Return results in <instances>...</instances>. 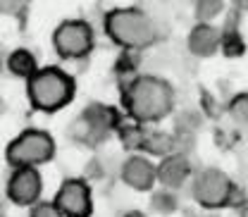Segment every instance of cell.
Here are the masks:
<instances>
[{"label": "cell", "mask_w": 248, "mask_h": 217, "mask_svg": "<svg viewBox=\"0 0 248 217\" xmlns=\"http://www.w3.org/2000/svg\"><path fill=\"white\" fill-rule=\"evenodd\" d=\"M124 110L136 124L157 122L167 117L174 108V91L160 77H136L122 89Z\"/></svg>", "instance_id": "cell-1"}, {"label": "cell", "mask_w": 248, "mask_h": 217, "mask_svg": "<svg viewBox=\"0 0 248 217\" xmlns=\"http://www.w3.org/2000/svg\"><path fill=\"white\" fill-rule=\"evenodd\" d=\"M105 33L110 36L112 43L126 50H141L153 46L157 38L155 22L139 7H117L110 10L103 19Z\"/></svg>", "instance_id": "cell-2"}, {"label": "cell", "mask_w": 248, "mask_h": 217, "mask_svg": "<svg viewBox=\"0 0 248 217\" xmlns=\"http://www.w3.org/2000/svg\"><path fill=\"white\" fill-rule=\"evenodd\" d=\"M74 79L60 67H43L27 81L29 103L41 112H58L74 98Z\"/></svg>", "instance_id": "cell-3"}, {"label": "cell", "mask_w": 248, "mask_h": 217, "mask_svg": "<svg viewBox=\"0 0 248 217\" xmlns=\"http://www.w3.org/2000/svg\"><path fill=\"white\" fill-rule=\"evenodd\" d=\"M55 155V141L48 131L41 129H27L15 141L7 143L5 160L17 167H38L43 162H50Z\"/></svg>", "instance_id": "cell-4"}, {"label": "cell", "mask_w": 248, "mask_h": 217, "mask_svg": "<svg viewBox=\"0 0 248 217\" xmlns=\"http://www.w3.org/2000/svg\"><path fill=\"white\" fill-rule=\"evenodd\" d=\"M53 46L64 60L86 58L93 50V29L84 19H67L53 33Z\"/></svg>", "instance_id": "cell-5"}, {"label": "cell", "mask_w": 248, "mask_h": 217, "mask_svg": "<svg viewBox=\"0 0 248 217\" xmlns=\"http://www.w3.org/2000/svg\"><path fill=\"white\" fill-rule=\"evenodd\" d=\"M191 191H193V198L203 208H222L232 201L234 184L224 172H219L215 167H208V170H203L193 177Z\"/></svg>", "instance_id": "cell-6"}, {"label": "cell", "mask_w": 248, "mask_h": 217, "mask_svg": "<svg viewBox=\"0 0 248 217\" xmlns=\"http://www.w3.org/2000/svg\"><path fill=\"white\" fill-rule=\"evenodd\" d=\"M62 217H91L93 213V198L91 186L84 179H67L62 182L60 191L53 201Z\"/></svg>", "instance_id": "cell-7"}, {"label": "cell", "mask_w": 248, "mask_h": 217, "mask_svg": "<svg viewBox=\"0 0 248 217\" xmlns=\"http://www.w3.org/2000/svg\"><path fill=\"white\" fill-rule=\"evenodd\" d=\"M7 198L15 203V205H36L38 198H41V191H43V179H41V172L36 167H17L10 179H7Z\"/></svg>", "instance_id": "cell-8"}, {"label": "cell", "mask_w": 248, "mask_h": 217, "mask_svg": "<svg viewBox=\"0 0 248 217\" xmlns=\"http://www.w3.org/2000/svg\"><path fill=\"white\" fill-rule=\"evenodd\" d=\"M122 179L134 191H151L155 179V165L143 155H131L122 165Z\"/></svg>", "instance_id": "cell-9"}, {"label": "cell", "mask_w": 248, "mask_h": 217, "mask_svg": "<svg viewBox=\"0 0 248 217\" xmlns=\"http://www.w3.org/2000/svg\"><path fill=\"white\" fill-rule=\"evenodd\" d=\"M188 177H191V162H188L186 155L172 153L167 157H162V162L155 167V179L165 186L167 191L179 188Z\"/></svg>", "instance_id": "cell-10"}, {"label": "cell", "mask_w": 248, "mask_h": 217, "mask_svg": "<svg viewBox=\"0 0 248 217\" xmlns=\"http://www.w3.org/2000/svg\"><path fill=\"white\" fill-rule=\"evenodd\" d=\"M81 120H84V124L89 126V131L93 134V139L100 141V139H105L112 129L120 126V112H117L115 108H110V105L93 103V105H89V108L84 110Z\"/></svg>", "instance_id": "cell-11"}, {"label": "cell", "mask_w": 248, "mask_h": 217, "mask_svg": "<svg viewBox=\"0 0 248 217\" xmlns=\"http://www.w3.org/2000/svg\"><path fill=\"white\" fill-rule=\"evenodd\" d=\"M219 41H222V33L213 24H203L201 22L188 33V50L193 55H198V58H210V55L217 53Z\"/></svg>", "instance_id": "cell-12"}, {"label": "cell", "mask_w": 248, "mask_h": 217, "mask_svg": "<svg viewBox=\"0 0 248 217\" xmlns=\"http://www.w3.org/2000/svg\"><path fill=\"white\" fill-rule=\"evenodd\" d=\"M7 69H10L15 77L29 81L31 77L38 72V62H36V58H33L31 50H27V48H17V50H12V53L7 55Z\"/></svg>", "instance_id": "cell-13"}, {"label": "cell", "mask_w": 248, "mask_h": 217, "mask_svg": "<svg viewBox=\"0 0 248 217\" xmlns=\"http://www.w3.org/2000/svg\"><path fill=\"white\" fill-rule=\"evenodd\" d=\"M143 151H148L151 155H160V157H167L172 155V151L177 148L174 139L170 134H162V131H146V139H143Z\"/></svg>", "instance_id": "cell-14"}, {"label": "cell", "mask_w": 248, "mask_h": 217, "mask_svg": "<svg viewBox=\"0 0 248 217\" xmlns=\"http://www.w3.org/2000/svg\"><path fill=\"white\" fill-rule=\"evenodd\" d=\"M117 131H120V141L124 143V148H129V151H139V148L143 146L146 129H141L139 124H120Z\"/></svg>", "instance_id": "cell-15"}, {"label": "cell", "mask_w": 248, "mask_h": 217, "mask_svg": "<svg viewBox=\"0 0 248 217\" xmlns=\"http://www.w3.org/2000/svg\"><path fill=\"white\" fill-rule=\"evenodd\" d=\"M229 115L239 124H248V93H239L229 103Z\"/></svg>", "instance_id": "cell-16"}, {"label": "cell", "mask_w": 248, "mask_h": 217, "mask_svg": "<svg viewBox=\"0 0 248 217\" xmlns=\"http://www.w3.org/2000/svg\"><path fill=\"white\" fill-rule=\"evenodd\" d=\"M153 208L157 213H162V215H170V213H174V208H177V198L172 196V191L162 188L160 193L153 196Z\"/></svg>", "instance_id": "cell-17"}, {"label": "cell", "mask_w": 248, "mask_h": 217, "mask_svg": "<svg viewBox=\"0 0 248 217\" xmlns=\"http://www.w3.org/2000/svg\"><path fill=\"white\" fill-rule=\"evenodd\" d=\"M222 2H215V0H203L196 5V12H198V19H203V24H208L213 17H217L222 12Z\"/></svg>", "instance_id": "cell-18"}, {"label": "cell", "mask_w": 248, "mask_h": 217, "mask_svg": "<svg viewBox=\"0 0 248 217\" xmlns=\"http://www.w3.org/2000/svg\"><path fill=\"white\" fill-rule=\"evenodd\" d=\"M219 46L224 48L227 55H241V53H244V43H241V38H236V36H232V33H224L222 41H219Z\"/></svg>", "instance_id": "cell-19"}, {"label": "cell", "mask_w": 248, "mask_h": 217, "mask_svg": "<svg viewBox=\"0 0 248 217\" xmlns=\"http://www.w3.org/2000/svg\"><path fill=\"white\" fill-rule=\"evenodd\" d=\"M29 217H62V215L58 213V208H55L53 203H48V201H38L36 205H31Z\"/></svg>", "instance_id": "cell-20"}, {"label": "cell", "mask_w": 248, "mask_h": 217, "mask_svg": "<svg viewBox=\"0 0 248 217\" xmlns=\"http://www.w3.org/2000/svg\"><path fill=\"white\" fill-rule=\"evenodd\" d=\"M0 217H5V208H2V203H0Z\"/></svg>", "instance_id": "cell-21"}]
</instances>
